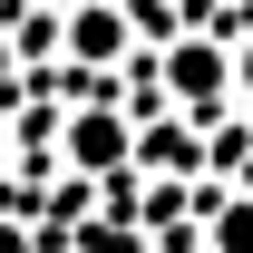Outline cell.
Returning a JSON list of instances; mask_svg holds the SVG:
<instances>
[{"instance_id":"6da1fadb","label":"cell","mask_w":253,"mask_h":253,"mask_svg":"<svg viewBox=\"0 0 253 253\" xmlns=\"http://www.w3.org/2000/svg\"><path fill=\"white\" fill-rule=\"evenodd\" d=\"M126 146H136V117L107 107V97H78V107H59V146H49V156H59L68 175L107 185V175H126Z\"/></svg>"},{"instance_id":"7a4b0ae2","label":"cell","mask_w":253,"mask_h":253,"mask_svg":"<svg viewBox=\"0 0 253 253\" xmlns=\"http://www.w3.org/2000/svg\"><path fill=\"white\" fill-rule=\"evenodd\" d=\"M126 49H136V30H126L117 0H78V10H59V59L68 68H126Z\"/></svg>"},{"instance_id":"3957f363","label":"cell","mask_w":253,"mask_h":253,"mask_svg":"<svg viewBox=\"0 0 253 253\" xmlns=\"http://www.w3.org/2000/svg\"><path fill=\"white\" fill-rule=\"evenodd\" d=\"M68 253H156V244H146L126 214H88L78 234H68Z\"/></svg>"},{"instance_id":"277c9868","label":"cell","mask_w":253,"mask_h":253,"mask_svg":"<svg viewBox=\"0 0 253 253\" xmlns=\"http://www.w3.org/2000/svg\"><path fill=\"white\" fill-rule=\"evenodd\" d=\"M0 253H39V224L30 214H0Z\"/></svg>"}]
</instances>
